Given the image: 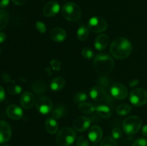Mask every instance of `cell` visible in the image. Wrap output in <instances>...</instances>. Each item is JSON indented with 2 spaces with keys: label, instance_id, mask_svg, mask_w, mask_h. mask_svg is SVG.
Here are the masks:
<instances>
[{
  "label": "cell",
  "instance_id": "cell-24",
  "mask_svg": "<svg viewBox=\"0 0 147 146\" xmlns=\"http://www.w3.org/2000/svg\"><path fill=\"white\" fill-rule=\"evenodd\" d=\"M89 37V30L86 26H81L77 31V37L80 41H86Z\"/></svg>",
  "mask_w": 147,
  "mask_h": 146
},
{
  "label": "cell",
  "instance_id": "cell-9",
  "mask_svg": "<svg viewBox=\"0 0 147 146\" xmlns=\"http://www.w3.org/2000/svg\"><path fill=\"white\" fill-rule=\"evenodd\" d=\"M111 94L117 100H124L127 97L129 92L124 84L121 83H115L111 87Z\"/></svg>",
  "mask_w": 147,
  "mask_h": 146
},
{
  "label": "cell",
  "instance_id": "cell-36",
  "mask_svg": "<svg viewBox=\"0 0 147 146\" xmlns=\"http://www.w3.org/2000/svg\"><path fill=\"white\" fill-rule=\"evenodd\" d=\"M50 65H51L52 69L55 71H59L61 68V63L60 61L57 60H53L50 62Z\"/></svg>",
  "mask_w": 147,
  "mask_h": 146
},
{
  "label": "cell",
  "instance_id": "cell-11",
  "mask_svg": "<svg viewBox=\"0 0 147 146\" xmlns=\"http://www.w3.org/2000/svg\"><path fill=\"white\" fill-rule=\"evenodd\" d=\"M91 120L89 117L86 116H80L76 118L73 123L74 130L78 132H84L90 127Z\"/></svg>",
  "mask_w": 147,
  "mask_h": 146
},
{
  "label": "cell",
  "instance_id": "cell-42",
  "mask_svg": "<svg viewBox=\"0 0 147 146\" xmlns=\"http://www.w3.org/2000/svg\"><path fill=\"white\" fill-rule=\"evenodd\" d=\"M142 135H144V136H146V137H147V124L145 125L143 127V128H142Z\"/></svg>",
  "mask_w": 147,
  "mask_h": 146
},
{
  "label": "cell",
  "instance_id": "cell-14",
  "mask_svg": "<svg viewBox=\"0 0 147 146\" xmlns=\"http://www.w3.org/2000/svg\"><path fill=\"white\" fill-rule=\"evenodd\" d=\"M88 138L93 143H98L103 137V130L98 125H93L89 128Z\"/></svg>",
  "mask_w": 147,
  "mask_h": 146
},
{
  "label": "cell",
  "instance_id": "cell-25",
  "mask_svg": "<svg viewBox=\"0 0 147 146\" xmlns=\"http://www.w3.org/2000/svg\"><path fill=\"white\" fill-rule=\"evenodd\" d=\"M9 14L6 10L0 9V30L7 27L9 22Z\"/></svg>",
  "mask_w": 147,
  "mask_h": 146
},
{
  "label": "cell",
  "instance_id": "cell-45",
  "mask_svg": "<svg viewBox=\"0 0 147 146\" xmlns=\"http://www.w3.org/2000/svg\"><path fill=\"white\" fill-rule=\"evenodd\" d=\"M63 1H66V0H63Z\"/></svg>",
  "mask_w": 147,
  "mask_h": 146
},
{
  "label": "cell",
  "instance_id": "cell-3",
  "mask_svg": "<svg viewBox=\"0 0 147 146\" xmlns=\"http://www.w3.org/2000/svg\"><path fill=\"white\" fill-rule=\"evenodd\" d=\"M76 139V133L73 129L64 127L60 129L56 136V143L58 146H70Z\"/></svg>",
  "mask_w": 147,
  "mask_h": 146
},
{
  "label": "cell",
  "instance_id": "cell-7",
  "mask_svg": "<svg viewBox=\"0 0 147 146\" xmlns=\"http://www.w3.org/2000/svg\"><path fill=\"white\" fill-rule=\"evenodd\" d=\"M88 29L94 33H100L107 29L108 23L100 17H93L88 20Z\"/></svg>",
  "mask_w": 147,
  "mask_h": 146
},
{
  "label": "cell",
  "instance_id": "cell-22",
  "mask_svg": "<svg viewBox=\"0 0 147 146\" xmlns=\"http://www.w3.org/2000/svg\"><path fill=\"white\" fill-rule=\"evenodd\" d=\"M78 108L81 113L88 115L92 114L96 110V108L94 107L93 104H92L91 103L86 102H83L80 103L78 104Z\"/></svg>",
  "mask_w": 147,
  "mask_h": 146
},
{
  "label": "cell",
  "instance_id": "cell-21",
  "mask_svg": "<svg viewBox=\"0 0 147 146\" xmlns=\"http://www.w3.org/2000/svg\"><path fill=\"white\" fill-rule=\"evenodd\" d=\"M96 111L98 115L101 117L102 118L108 119L111 117V110L110 107L108 106L104 105V104H100L96 107Z\"/></svg>",
  "mask_w": 147,
  "mask_h": 146
},
{
  "label": "cell",
  "instance_id": "cell-20",
  "mask_svg": "<svg viewBox=\"0 0 147 146\" xmlns=\"http://www.w3.org/2000/svg\"><path fill=\"white\" fill-rule=\"evenodd\" d=\"M65 85V80L62 77H57L50 82V87L54 92L60 91Z\"/></svg>",
  "mask_w": 147,
  "mask_h": 146
},
{
  "label": "cell",
  "instance_id": "cell-8",
  "mask_svg": "<svg viewBox=\"0 0 147 146\" xmlns=\"http://www.w3.org/2000/svg\"><path fill=\"white\" fill-rule=\"evenodd\" d=\"M37 111L42 115H47L53 110V104L52 100L47 97H40L35 102Z\"/></svg>",
  "mask_w": 147,
  "mask_h": 146
},
{
  "label": "cell",
  "instance_id": "cell-15",
  "mask_svg": "<svg viewBox=\"0 0 147 146\" xmlns=\"http://www.w3.org/2000/svg\"><path fill=\"white\" fill-rule=\"evenodd\" d=\"M90 96L95 101H103L106 97V90L101 86L96 85L90 89Z\"/></svg>",
  "mask_w": 147,
  "mask_h": 146
},
{
  "label": "cell",
  "instance_id": "cell-1",
  "mask_svg": "<svg viewBox=\"0 0 147 146\" xmlns=\"http://www.w3.org/2000/svg\"><path fill=\"white\" fill-rule=\"evenodd\" d=\"M132 52V45L129 40L124 37H117L110 45V52L114 58L124 60Z\"/></svg>",
  "mask_w": 147,
  "mask_h": 146
},
{
  "label": "cell",
  "instance_id": "cell-30",
  "mask_svg": "<svg viewBox=\"0 0 147 146\" xmlns=\"http://www.w3.org/2000/svg\"><path fill=\"white\" fill-rule=\"evenodd\" d=\"M88 98L87 94L86 92H80L77 93L76 95L74 96V98H73V100H74L75 103H80L86 101Z\"/></svg>",
  "mask_w": 147,
  "mask_h": 146
},
{
  "label": "cell",
  "instance_id": "cell-17",
  "mask_svg": "<svg viewBox=\"0 0 147 146\" xmlns=\"http://www.w3.org/2000/svg\"><path fill=\"white\" fill-rule=\"evenodd\" d=\"M50 37L52 40L56 42H62L65 40L67 37V33L63 28L55 27L50 31Z\"/></svg>",
  "mask_w": 147,
  "mask_h": 146
},
{
  "label": "cell",
  "instance_id": "cell-43",
  "mask_svg": "<svg viewBox=\"0 0 147 146\" xmlns=\"http://www.w3.org/2000/svg\"><path fill=\"white\" fill-rule=\"evenodd\" d=\"M92 146H98V145H95L94 144V145H92Z\"/></svg>",
  "mask_w": 147,
  "mask_h": 146
},
{
  "label": "cell",
  "instance_id": "cell-32",
  "mask_svg": "<svg viewBox=\"0 0 147 146\" xmlns=\"http://www.w3.org/2000/svg\"><path fill=\"white\" fill-rule=\"evenodd\" d=\"M111 134L112 137H113L115 140H119V139L121 138L122 136H123V131L119 127H114L112 130Z\"/></svg>",
  "mask_w": 147,
  "mask_h": 146
},
{
  "label": "cell",
  "instance_id": "cell-26",
  "mask_svg": "<svg viewBox=\"0 0 147 146\" xmlns=\"http://www.w3.org/2000/svg\"><path fill=\"white\" fill-rule=\"evenodd\" d=\"M32 90L36 93L39 94V93H43L45 92H46V90H47V86L42 82L37 81L32 84Z\"/></svg>",
  "mask_w": 147,
  "mask_h": 146
},
{
  "label": "cell",
  "instance_id": "cell-10",
  "mask_svg": "<svg viewBox=\"0 0 147 146\" xmlns=\"http://www.w3.org/2000/svg\"><path fill=\"white\" fill-rule=\"evenodd\" d=\"M60 10V6L56 1H50L44 6L42 13L47 17H53L57 15Z\"/></svg>",
  "mask_w": 147,
  "mask_h": 146
},
{
  "label": "cell",
  "instance_id": "cell-37",
  "mask_svg": "<svg viewBox=\"0 0 147 146\" xmlns=\"http://www.w3.org/2000/svg\"><path fill=\"white\" fill-rule=\"evenodd\" d=\"M6 93L4 91V89L1 86H0V102H2L5 99Z\"/></svg>",
  "mask_w": 147,
  "mask_h": 146
},
{
  "label": "cell",
  "instance_id": "cell-18",
  "mask_svg": "<svg viewBox=\"0 0 147 146\" xmlns=\"http://www.w3.org/2000/svg\"><path fill=\"white\" fill-rule=\"evenodd\" d=\"M109 43V36L105 34H101L98 36L94 42V46L98 51H103L107 47Z\"/></svg>",
  "mask_w": 147,
  "mask_h": 146
},
{
  "label": "cell",
  "instance_id": "cell-27",
  "mask_svg": "<svg viewBox=\"0 0 147 146\" xmlns=\"http://www.w3.org/2000/svg\"><path fill=\"white\" fill-rule=\"evenodd\" d=\"M65 113V109L63 106H58L52 112V117L55 120H59L61 118Z\"/></svg>",
  "mask_w": 147,
  "mask_h": 146
},
{
  "label": "cell",
  "instance_id": "cell-19",
  "mask_svg": "<svg viewBox=\"0 0 147 146\" xmlns=\"http://www.w3.org/2000/svg\"><path fill=\"white\" fill-rule=\"evenodd\" d=\"M45 126L46 130L51 135L55 134L58 131V123H57V120L53 117H48L46 120Z\"/></svg>",
  "mask_w": 147,
  "mask_h": 146
},
{
  "label": "cell",
  "instance_id": "cell-12",
  "mask_svg": "<svg viewBox=\"0 0 147 146\" xmlns=\"http://www.w3.org/2000/svg\"><path fill=\"white\" fill-rule=\"evenodd\" d=\"M11 136V128L8 123L0 120V143H4L10 140Z\"/></svg>",
  "mask_w": 147,
  "mask_h": 146
},
{
  "label": "cell",
  "instance_id": "cell-44",
  "mask_svg": "<svg viewBox=\"0 0 147 146\" xmlns=\"http://www.w3.org/2000/svg\"><path fill=\"white\" fill-rule=\"evenodd\" d=\"M3 146H10V145H3Z\"/></svg>",
  "mask_w": 147,
  "mask_h": 146
},
{
  "label": "cell",
  "instance_id": "cell-29",
  "mask_svg": "<svg viewBox=\"0 0 147 146\" xmlns=\"http://www.w3.org/2000/svg\"><path fill=\"white\" fill-rule=\"evenodd\" d=\"M100 146H117V142L113 137H106L102 140Z\"/></svg>",
  "mask_w": 147,
  "mask_h": 146
},
{
  "label": "cell",
  "instance_id": "cell-34",
  "mask_svg": "<svg viewBox=\"0 0 147 146\" xmlns=\"http://www.w3.org/2000/svg\"><path fill=\"white\" fill-rule=\"evenodd\" d=\"M76 146H89V143L86 137L83 136H80L78 139Z\"/></svg>",
  "mask_w": 147,
  "mask_h": 146
},
{
  "label": "cell",
  "instance_id": "cell-41",
  "mask_svg": "<svg viewBox=\"0 0 147 146\" xmlns=\"http://www.w3.org/2000/svg\"><path fill=\"white\" fill-rule=\"evenodd\" d=\"M139 83V81L137 80V79H136V80H131V82H130V83H129V86H130V87H135V86L138 85Z\"/></svg>",
  "mask_w": 147,
  "mask_h": 146
},
{
  "label": "cell",
  "instance_id": "cell-33",
  "mask_svg": "<svg viewBox=\"0 0 147 146\" xmlns=\"http://www.w3.org/2000/svg\"><path fill=\"white\" fill-rule=\"evenodd\" d=\"M35 27L36 29H37V31L39 32H40L41 34H44V33L46 32V30H47V28H46V25L44 22H42V21H37L35 23Z\"/></svg>",
  "mask_w": 147,
  "mask_h": 146
},
{
  "label": "cell",
  "instance_id": "cell-39",
  "mask_svg": "<svg viewBox=\"0 0 147 146\" xmlns=\"http://www.w3.org/2000/svg\"><path fill=\"white\" fill-rule=\"evenodd\" d=\"M11 1L16 5H23V4H25L27 0H11Z\"/></svg>",
  "mask_w": 147,
  "mask_h": 146
},
{
  "label": "cell",
  "instance_id": "cell-40",
  "mask_svg": "<svg viewBox=\"0 0 147 146\" xmlns=\"http://www.w3.org/2000/svg\"><path fill=\"white\" fill-rule=\"evenodd\" d=\"M6 34L3 31H0V43H3L6 40Z\"/></svg>",
  "mask_w": 147,
  "mask_h": 146
},
{
  "label": "cell",
  "instance_id": "cell-2",
  "mask_svg": "<svg viewBox=\"0 0 147 146\" xmlns=\"http://www.w3.org/2000/svg\"><path fill=\"white\" fill-rule=\"evenodd\" d=\"M93 67L96 72L105 75L113 71L114 68V61L108 54L99 53L95 57Z\"/></svg>",
  "mask_w": 147,
  "mask_h": 146
},
{
  "label": "cell",
  "instance_id": "cell-5",
  "mask_svg": "<svg viewBox=\"0 0 147 146\" xmlns=\"http://www.w3.org/2000/svg\"><path fill=\"white\" fill-rule=\"evenodd\" d=\"M142 125V120L136 115H131L126 117L123 121L122 127L125 133L129 135L136 134L139 132Z\"/></svg>",
  "mask_w": 147,
  "mask_h": 146
},
{
  "label": "cell",
  "instance_id": "cell-38",
  "mask_svg": "<svg viewBox=\"0 0 147 146\" xmlns=\"http://www.w3.org/2000/svg\"><path fill=\"white\" fill-rule=\"evenodd\" d=\"M9 4V0H0V7L4 8L7 7Z\"/></svg>",
  "mask_w": 147,
  "mask_h": 146
},
{
  "label": "cell",
  "instance_id": "cell-35",
  "mask_svg": "<svg viewBox=\"0 0 147 146\" xmlns=\"http://www.w3.org/2000/svg\"><path fill=\"white\" fill-rule=\"evenodd\" d=\"M132 146H147V139L146 138H138L134 141Z\"/></svg>",
  "mask_w": 147,
  "mask_h": 146
},
{
  "label": "cell",
  "instance_id": "cell-23",
  "mask_svg": "<svg viewBox=\"0 0 147 146\" xmlns=\"http://www.w3.org/2000/svg\"><path fill=\"white\" fill-rule=\"evenodd\" d=\"M132 107L130 104L127 103H123V104H119L116 108V113L118 115L121 116H125L126 115L129 114L131 112Z\"/></svg>",
  "mask_w": 147,
  "mask_h": 146
},
{
  "label": "cell",
  "instance_id": "cell-13",
  "mask_svg": "<svg viewBox=\"0 0 147 146\" xmlns=\"http://www.w3.org/2000/svg\"><path fill=\"white\" fill-rule=\"evenodd\" d=\"M35 97L30 92H24L20 97V104L25 110H30L35 103Z\"/></svg>",
  "mask_w": 147,
  "mask_h": 146
},
{
  "label": "cell",
  "instance_id": "cell-16",
  "mask_svg": "<svg viewBox=\"0 0 147 146\" xmlns=\"http://www.w3.org/2000/svg\"><path fill=\"white\" fill-rule=\"evenodd\" d=\"M6 113L9 118L14 120H20L23 117V111L17 104H10L7 107Z\"/></svg>",
  "mask_w": 147,
  "mask_h": 146
},
{
  "label": "cell",
  "instance_id": "cell-4",
  "mask_svg": "<svg viewBox=\"0 0 147 146\" xmlns=\"http://www.w3.org/2000/svg\"><path fill=\"white\" fill-rule=\"evenodd\" d=\"M62 15L67 21H78L81 17V9L74 2L66 3L62 9Z\"/></svg>",
  "mask_w": 147,
  "mask_h": 146
},
{
  "label": "cell",
  "instance_id": "cell-31",
  "mask_svg": "<svg viewBox=\"0 0 147 146\" xmlns=\"http://www.w3.org/2000/svg\"><path fill=\"white\" fill-rule=\"evenodd\" d=\"M81 54L82 56L84 58L88 59V60H90V59H92L94 57V52H93V51L91 49L88 48V47L83 48L81 51Z\"/></svg>",
  "mask_w": 147,
  "mask_h": 146
},
{
  "label": "cell",
  "instance_id": "cell-6",
  "mask_svg": "<svg viewBox=\"0 0 147 146\" xmlns=\"http://www.w3.org/2000/svg\"><path fill=\"white\" fill-rule=\"evenodd\" d=\"M129 100L136 107H141L147 103V91L143 88H136L129 94Z\"/></svg>",
  "mask_w": 147,
  "mask_h": 146
},
{
  "label": "cell",
  "instance_id": "cell-28",
  "mask_svg": "<svg viewBox=\"0 0 147 146\" xmlns=\"http://www.w3.org/2000/svg\"><path fill=\"white\" fill-rule=\"evenodd\" d=\"M7 91L10 94L15 95V94H18L21 93L22 91V88L20 85H17V84H11V85L8 87Z\"/></svg>",
  "mask_w": 147,
  "mask_h": 146
}]
</instances>
